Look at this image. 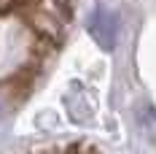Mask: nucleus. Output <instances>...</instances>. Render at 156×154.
<instances>
[{"instance_id":"1","label":"nucleus","mask_w":156,"mask_h":154,"mask_svg":"<svg viewBox=\"0 0 156 154\" xmlns=\"http://www.w3.org/2000/svg\"><path fill=\"white\" fill-rule=\"evenodd\" d=\"M89 35H92L105 51H113L116 38H119V19L110 14V11H105V8L94 11V14L89 16Z\"/></svg>"},{"instance_id":"2","label":"nucleus","mask_w":156,"mask_h":154,"mask_svg":"<svg viewBox=\"0 0 156 154\" xmlns=\"http://www.w3.org/2000/svg\"><path fill=\"white\" fill-rule=\"evenodd\" d=\"M137 124H140L143 135L148 138H156V114L151 111V108H137Z\"/></svg>"}]
</instances>
